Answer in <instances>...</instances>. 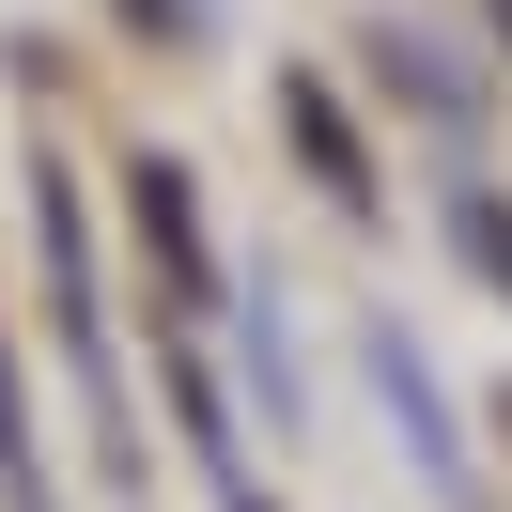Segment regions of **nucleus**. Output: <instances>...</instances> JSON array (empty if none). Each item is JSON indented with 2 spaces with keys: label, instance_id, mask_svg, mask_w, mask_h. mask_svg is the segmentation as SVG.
I'll return each mask as SVG.
<instances>
[{
  "label": "nucleus",
  "instance_id": "nucleus-1",
  "mask_svg": "<svg viewBox=\"0 0 512 512\" xmlns=\"http://www.w3.org/2000/svg\"><path fill=\"white\" fill-rule=\"evenodd\" d=\"M450 233H466V249H481V264L512 280V202H450Z\"/></svg>",
  "mask_w": 512,
  "mask_h": 512
}]
</instances>
